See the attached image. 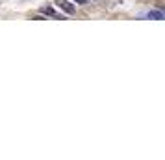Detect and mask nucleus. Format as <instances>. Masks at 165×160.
Masks as SVG:
<instances>
[{
  "label": "nucleus",
  "mask_w": 165,
  "mask_h": 160,
  "mask_svg": "<svg viewBox=\"0 0 165 160\" xmlns=\"http://www.w3.org/2000/svg\"><path fill=\"white\" fill-rule=\"evenodd\" d=\"M56 4H58V6L63 9V11H67L69 15H71V13H74V6H72L71 2H69V0H56Z\"/></svg>",
  "instance_id": "nucleus-1"
},
{
  "label": "nucleus",
  "mask_w": 165,
  "mask_h": 160,
  "mask_svg": "<svg viewBox=\"0 0 165 160\" xmlns=\"http://www.w3.org/2000/svg\"><path fill=\"white\" fill-rule=\"evenodd\" d=\"M41 13L50 15V17H56V19H65V17H59V15L54 11V8H50V6H43V8H41Z\"/></svg>",
  "instance_id": "nucleus-2"
},
{
  "label": "nucleus",
  "mask_w": 165,
  "mask_h": 160,
  "mask_svg": "<svg viewBox=\"0 0 165 160\" xmlns=\"http://www.w3.org/2000/svg\"><path fill=\"white\" fill-rule=\"evenodd\" d=\"M148 19H154V21H162V19H165L163 11L159 9V11H148Z\"/></svg>",
  "instance_id": "nucleus-3"
},
{
  "label": "nucleus",
  "mask_w": 165,
  "mask_h": 160,
  "mask_svg": "<svg viewBox=\"0 0 165 160\" xmlns=\"http://www.w3.org/2000/svg\"><path fill=\"white\" fill-rule=\"evenodd\" d=\"M32 19H36V21H45V17H41V15H36V17H32Z\"/></svg>",
  "instance_id": "nucleus-4"
},
{
  "label": "nucleus",
  "mask_w": 165,
  "mask_h": 160,
  "mask_svg": "<svg viewBox=\"0 0 165 160\" xmlns=\"http://www.w3.org/2000/svg\"><path fill=\"white\" fill-rule=\"evenodd\" d=\"M72 2H76V4H86L87 0H72Z\"/></svg>",
  "instance_id": "nucleus-5"
}]
</instances>
